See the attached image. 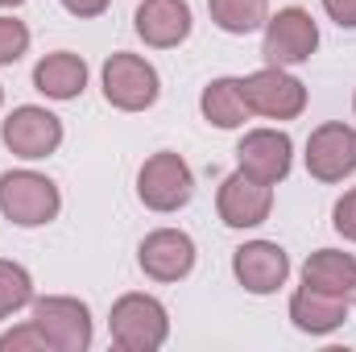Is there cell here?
<instances>
[{"label":"cell","mask_w":356,"mask_h":352,"mask_svg":"<svg viewBox=\"0 0 356 352\" xmlns=\"http://www.w3.org/2000/svg\"><path fill=\"white\" fill-rule=\"evenodd\" d=\"M108 332L120 352H158L170 340V311L154 294H120L112 303Z\"/></svg>","instance_id":"cell-1"},{"label":"cell","mask_w":356,"mask_h":352,"mask_svg":"<svg viewBox=\"0 0 356 352\" xmlns=\"http://www.w3.org/2000/svg\"><path fill=\"white\" fill-rule=\"evenodd\" d=\"M63 211V195L54 186V178L38 175V170H4L0 175V216L17 228H42L50 220H58Z\"/></svg>","instance_id":"cell-2"},{"label":"cell","mask_w":356,"mask_h":352,"mask_svg":"<svg viewBox=\"0 0 356 352\" xmlns=\"http://www.w3.org/2000/svg\"><path fill=\"white\" fill-rule=\"evenodd\" d=\"M99 79H104V99L120 112H145L162 95V79H158L154 63H145L141 54H124V50L112 54L104 63Z\"/></svg>","instance_id":"cell-3"},{"label":"cell","mask_w":356,"mask_h":352,"mask_svg":"<svg viewBox=\"0 0 356 352\" xmlns=\"http://www.w3.org/2000/svg\"><path fill=\"white\" fill-rule=\"evenodd\" d=\"M191 195H195V175L182 154L162 150V154L145 158V166L137 175V199L149 211H178L191 203Z\"/></svg>","instance_id":"cell-4"},{"label":"cell","mask_w":356,"mask_h":352,"mask_svg":"<svg viewBox=\"0 0 356 352\" xmlns=\"http://www.w3.org/2000/svg\"><path fill=\"white\" fill-rule=\"evenodd\" d=\"M33 323L42 328L50 352H88L91 349V311L88 303L71 294H46L33 298Z\"/></svg>","instance_id":"cell-5"},{"label":"cell","mask_w":356,"mask_h":352,"mask_svg":"<svg viewBox=\"0 0 356 352\" xmlns=\"http://www.w3.org/2000/svg\"><path fill=\"white\" fill-rule=\"evenodd\" d=\"M315 50H319V25H315V17L307 8L290 4V8H277L266 21L261 54H266L269 67H298Z\"/></svg>","instance_id":"cell-6"},{"label":"cell","mask_w":356,"mask_h":352,"mask_svg":"<svg viewBox=\"0 0 356 352\" xmlns=\"http://www.w3.org/2000/svg\"><path fill=\"white\" fill-rule=\"evenodd\" d=\"M0 141L8 145V154L25 158V162H42L63 145V120L38 104H21L4 116L0 125Z\"/></svg>","instance_id":"cell-7"},{"label":"cell","mask_w":356,"mask_h":352,"mask_svg":"<svg viewBox=\"0 0 356 352\" xmlns=\"http://www.w3.org/2000/svg\"><path fill=\"white\" fill-rule=\"evenodd\" d=\"M241 88H245L249 112H257L266 120H294L307 108V83L294 79L286 67H261V71L245 75Z\"/></svg>","instance_id":"cell-8"},{"label":"cell","mask_w":356,"mask_h":352,"mask_svg":"<svg viewBox=\"0 0 356 352\" xmlns=\"http://www.w3.org/2000/svg\"><path fill=\"white\" fill-rule=\"evenodd\" d=\"M307 170L319 182H344L356 170V129L327 120L307 137Z\"/></svg>","instance_id":"cell-9"},{"label":"cell","mask_w":356,"mask_h":352,"mask_svg":"<svg viewBox=\"0 0 356 352\" xmlns=\"http://www.w3.org/2000/svg\"><path fill=\"white\" fill-rule=\"evenodd\" d=\"M216 211L228 228H257L266 224L269 211H273V186L261 182V178L245 175H228L220 182V195H216Z\"/></svg>","instance_id":"cell-10"},{"label":"cell","mask_w":356,"mask_h":352,"mask_svg":"<svg viewBox=\"0 0 356 352\" xmlns=\"http://www.w3.org/2000/svg\"><path fill=\"white\" fill-rule=\"evenodd\" d=\"M236 162H241L245 175L277 186L294 166V141L282 129H249L241 137V145H236Z\"/></svg>","instance_id":"cell-11"},{"label":"cell","mask_w":356,"mask_h":352,"mask_svg":"<svg viewBox=\"0 0 356 352\" xmlns=\"http://www.w3.org/2000/svg\"><path fill=\"white\" fill-rule=\"evenodd\" d=\"M137 265L145 269V278L154 282H182L195 269V241L178 228H158L141 241Z\"/></svg>","instance_id":"cell-12"},{"label":"cell","mask_w":356,"mask_h":352,"mask_svg":"<svg viewBox=\"0 0 356 352\" xmlns=\"http://www.w3.org/2000/svg\"><path fill=\"white\" fill-rule=\"evenodd\" d=\"M232 273L249 294H273L290 278V257L273 241H249L232 253Z\"/></svg>","instance_id":"cell-13"},{"label":"cell","mask_w":356,"mask_h":352,"mask_svg":"<svg viewBox=\"0 0 356 352\" xmlns=\"http://www.w3.org/2000/svg\"><path fill=\"white\" fill-rule=\"evenodd\" d=\"M133 29L154 50H175L191 38V4L186 0H141Z\"/></svg>","instance_id":"cell-14"},{"label":"cell","mask_w":356,"mask_h":352,"mask_svg":"<svg viewBox=\"0 0 356 352\" xmlns=\"http://www.w3.org/2000/svg\"><path fill=\"white\" fill-rule=\"evenodd\" d=\"M344 319H348V298L340 294H323L307 282L290 294V323L307 336H332L336 328H344Z\"/></svg>","instance_id":"cell-15"},{"label":"cell","mask_w":356,"mask_h":352,"mask_svg":"<svg viewBox=\"0 0 356 352\" xmlns=\"http://www.w3.org/2000/svg\"><path fill=\"white\" fill-rule=\"evenodd\" d=\"M33 88L46 99H79L88 88V63L71 50H54L33 67Z\"/></svg>","instance_id":"cell-16"},{"label":"cell","mask_w":356,"mask_h":352,"mask_svg":"<svg viewBox=\"0 0 356 352\" xmlns=\"http://www.w3.org/2000/svg\"><path fill=\"white\" fill-rule=\"evenodd\" d=\"M302 282L323 290V294H340V298H353L356 290V257L344 249H319L311 253L302 265Z\"/></svg>","instance_id":"cell-17"},{"label":"cell","mask_w":356,"mask_h":352,"mask_svg":"<svg viewBox=\"0 0 356 352\" xmlns=\"http://www.w3.org/2000/svg\"><path fill=\"white\" fill-rule=\"evenodd\" d=\"M199 108H203V120L216 125V129H241L253 116L249 104H245L241 79H211L199 95Z\"/></svg>","instance_id":"cell-18"},{"label":"cell","mask_w":356,"mask_h":352,"mask_svg":"<svg viewBox=\"0 0 356 352\" xmlns=\"http://www.w3.org/2000/svg\"><path fill=\"white\" fill-rule=\"evenodd\" d=\"M207 13L211 21L232 33V38H245L253 29H266L269 21V0H207Z\"/></svg>","instance_id":"cell-19"},{"label":"cell","mask_w":356,"mask_h":352,"mask_svg":"<svg viewBox=\"0 0 356 352\" xmlns=\"http://www.w3.org/2000/svg\"><path fill=\"white\" fill-rule=\"evenodd\" d=\"M33 307V278L17 262H0V319Z\"/></svg>","instance_id":"cell-20"},{"label":"cell","mask_w":356,"mask_h":352,"mask_svg":"<svg viewBox=\"0 0 356 352\" xmlns=\"http://www.w3.org/2000/svg\"><path fill=\"white\" fill-rule=\"evenodd\" d=\"M29 50V29L17 17H0V67H13Z\"/></svg>","instance_id":"cell-21"},{"label":"cell","mask_w":356,"mask_h":352,"mask_svg":"<svg viewBox=\"0 0 356 352\" xmlns=\"http://www.w3.org/2000/svg\"><path fill=\"white\" fill-rule=\"evenodd\" d=\"M0 352H50V344H46L42 328L29 319V323H21V328H13V332L0 336Z\"/></svg>","instance_id":"cell-22"},{"label":"cell","mask_w":356,"mask_h":352,"mask_svg":"<svg viewBox=\"0 0 356 352\" xmlns=\"http://www.w3.org/2000/svg\"><path fill=\"white\" fill-rule=\"evenodd\" d=\"M332 228H336L344 241H353L356 245V186L336 199V207H332Z\"/></svg>","instance_id":"cell-23"},{"label":"cell","mask_w":356,"mask_h":352,"mask_svg":"<svg viewBox=\"0 0 356 352\" xmlns=\"http://www.w3.org/2000/svg\"><path fill=\"white\" fill-rule=\"evenodd\" d=\"M323 13L340 29H356V0H323Z\"/></svg>","instance_id":"cell-24"},{"label":"cell","mask_w":356,"mask_h":352,"mask_svg":"<svg viewBox=\"0 0 356 352\" xmlns=\"http://www.w3.org/2000/svg\"><path fill=\"white\" fill-rule=\"evenodd\" d=\"M108 4L112 0H63V8L71 17H99V13H108Z\"/></svg>","instance_id":"cell-25"},{"label":"cell","mask_w":356,"mask_h":352,"mask_svg":"<svg viewBox=\"0 0 356 352\" xmlns=\"http://www.w3.org/2000/svg\"><path fill=\"white\" fill-rule=\"evenodd\" d=\"M17 4H25V0H0V8H17Z\"/></svg>","instance_id":"cell-26"},{"label":"cell","mask_w":356,"mask_h":352,"mask_svg":"<svg viewBox=\"0 0 356 352\" xmlns=\"http://www.w3.org/2000/svg\"><path fill=\"white\" fill-rule=\"evenodd\" d=\"M0 104H4V88H0Z\"/></svg>","instance_id":"cell-27"},{"label":"cell","mask_w":356,"mask_h":352,"mask_svg":"<svg viewBox=\"0 0 356 352\" xmlns=\"http://www.w3.org/2000/svg\"><path fill=\"white\" fill-rule=\"evenodd\" d=\"M353 112H356V95H353Z\"/></svg>","instance_id":"cell-28"},{"label":"cell","mask_w":356,"mask_h":352,"mask_svg":"<svg viewBox=\"0 0 356 352\" xmlns=\"http://www.w3.org/2000/svg\"><path fill=\"white\" fill-rule=\"evenodd\" d=\"M353 298H356V290H353Z\"/></svg>","instance_id":"cell-29"}]
</instances>
